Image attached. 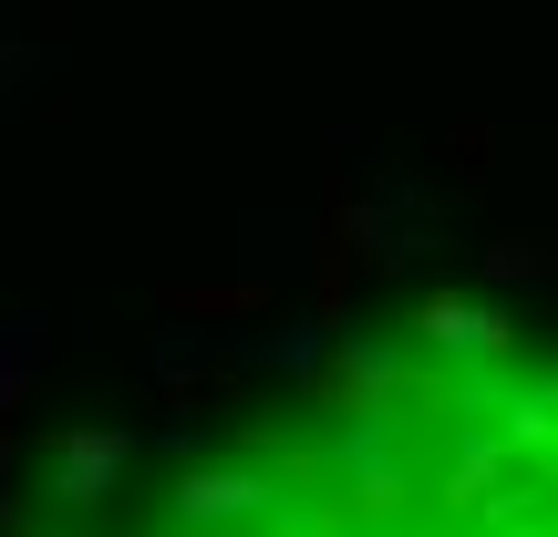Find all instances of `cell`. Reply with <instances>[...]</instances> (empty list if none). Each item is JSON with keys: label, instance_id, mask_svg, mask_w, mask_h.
I'll list each match as a JSON object with an SVG mask.
<instances>
[{"label": "cell", "instance_id": "obj_1", "mask_svg": "<svg viewBox=\"0 0 558 537\" xmlns=\"http://www.w3.org/2000/svg\"><path fill=\"white\" fill-rule=\"evenodd\" d=\"M73 537H558V341L362 352L83 507Z\"/></svg>", "mask_w": 558, "mask_h": 537}]
</instances>
